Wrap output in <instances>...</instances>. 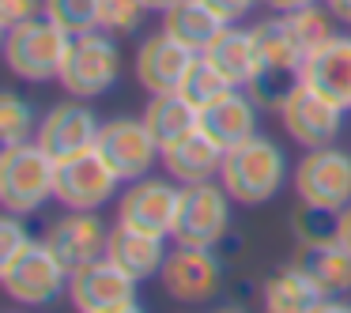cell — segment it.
I'll return each mask as SVG.
<instances>
[{"instance_id":"cell-33","label":"cell","mask_w":351,"mask_h":313,"mask_svg":"<svg viewBox=\"0 0 351 313\" xmlns=\"http://www.w3.org/2000/svg\"><path fill=\"white\" fill-rule=\"evenodd\" d=\"M38 16H46V0H0V27L4 31L23 27Z\"/></svg>"},{"instance_id":"cell-4","label":"cell","mask_w":351,"mask_h":313,"mask_svg":"<svg viewBox=\"0 0 351 313\" xmlns=\"http://www.w3.org/2000/svg\"><path fill=\"white\" fill-rule=\"evenodd\" d=\"M117 79H121V46H117L114 34H106V31L76 34L69 57H64L61 79H57L64 87V95L95 102L114 91Z\"/></svg>"},{"instance_id":"cell-28","label":"cell","mask_w":351,"mask_h":313,"mask_svg":"<svg viewBox=\"0 0 351 313\" xmlns=\"http://www.w3.org/2000/svg\"><path fill=\"white\" fill-rule=\"evenodd\" d=\"M46 19L57 23L64 34H87L99 31L102 19V0H46Z\"/></svg>"},{"instance_id":"cell-3","label":"cell","mask_w":351,"mask_h":313,"mask_svg":"<svg viewBox=\"0 0 351 313\" xmlns=\"http://www.w3.org/2000/svg\"><path fill=\"white\" fill-rule=\"evenodd\" d=\"M69 49H72V34H64L61 27L49 23L46 16L4 31V61H8L12 76L27 79V84L61 79Z\"/></svg>"},{"instance_id":"cell-35","label":"cell","mask_w":351,"mask_h":313,"mask_svg":"<svg viewBox=\"0 0 351 313\" xmlns=\"http://www.w3.org/2000/svg\"><path fill=\"white\" fill-rule=\"evenodd\" d=\"M265 8H272L276 16H291L298 8H310V4H321V0H261Z\"/></svg>"},{"instance_id":"cell-18","label":"cell","mask_w":351,"mask_h":313,"mask_svg":"<svg viewBox=\"0 0 351 313\" xmlns=\"http://www.w3.org/2000/svg\"><path fill=\"white\" fill-rule=\"evenodd\" d=\"M223 155L227 151L208 132H193V136L162 147V166L178 185H204V181H219Z\"/></svg>"},{"instance_id":"cell-7","label":"cell","mask_w":351,"mask_h":313,"mask_svg":"<svg viewBox=\"0 0 351 313\" xmlns=\"http://www.w3.org/2000/svg\"><path fill=\"white\" fill-rule=\"evenodd\" d=\"M230 192L223 181L204 185H182V208H178L174 245H193V249H215L230 230Z\"/></svg>"},{"instance_id":"cell-19","label":"cell","mask_w":351,"mask_h":313,"mask_svg":"<svg viewBox=\"0 0 351 313\" xmlns=\"http://www.w3.org/2000/svg\"><path fill=\"white\" fill-rule=\"evenodd\" d=\"M106 260L117 264L121 272H129L132 279H152L167 264V238H155V234H144V230L117 223V227H110Z\"/></svg>"},{"instance_id":"cell-37","label":"cell","mask_w":351,"mask_h":313,"mask_svg":"<svg viewBox=\"0 0 351 313\" xmlns=\"http://www.w3.org/2000/svg\"><path fill=\"white\" fill-rule=\"evenodd\" d=\"M325 8L336 16V23H348L351 27V0H325Z\"/></svg>"},{"instance_id":"cell-27","label":"cell","mask_w":351,"mask_h":313,"mask_svg":"<svg viewBox=\"0 0 351 313\" xmlns=\"http://www.w3.org/2000/svg\"><path fill=\"white\" fill-rule=\"evenodd\" d=\"M287 23H291V31H295L298 46H302L306 61H310L317 49H325L328 42L336 38V16L325 8V0H321V4H310V8L291 12Z\"/></svg>"},{"instance_id":"cell-10","label":"cell","mask_w":351,"mask_h":313,"mask_svg":"<svg viewBox=\"0 0 351 313\" xmlns=\"http://www.w3.org/2000/svg\"><path fill=\"white\" fill-rule=\"evenodd\" d=\"M121 185L125 181L99 151H84L57 162V204L69 212H99L117 197Z\"/></svg>"},{"instance_id":"cell-36","label":"cell","mask_w":351,"mask_h":313,"mask_svg":"<svg viewBox=\"0 0 351 313\" xmlns=\"http://www.w3.org/2000/svg\"><path fill=\"white\" fill-rule=\"evenodd\" d=\"M336 242H340L343 249L351 253V204L343 208L340 215H336Z\"/></svg>"},{"instance_id":"cell-11","label":"cell","mask_w":351,"mask_h":313,"mask_svg":"<svg viewBox=\"0 0 351 313\" xmlns=\"http://www.w3.org/2000/svg\"><path fill=\"white\" fill-rule=\"evenodd\" d=\"M343 114H348V110L336 106L332 99H325V95L313 91L302 79V84L291 91V99L283 102L280 121L298 147L313 151V147H332L336 144V136L343 132Z\"/></svg>"},{"instance_id":"cell-9","label":"cell","mask_w":351,"mask_h":313,"mask_svg":"<svg viewBox=\"0 0 351 313\" xmlns=\"http://www.w3.org/2000/svg\"><path fill=\"white\" fill-rule=\"evenodd\" d=\"M178 208H182V185L174 177H140L129 181V189L117 200V223L132 230H144L155 238H174L178 227Z\"/></svg>"},{"instance_id":"cell-24","label":"cell","mask_w":351,"mask_h":313,"mask_svg":"<svg viewBox=\"0 0 351 313\" xmlns=\"http://www.w3.org/2000/svg\"><path fill=\"white\" fill-rule=\"evenodd\" d=\"M321 298V287L291 260L261 287V313H313Z\"/></svg>"},{"instance_id":"cell-20","label":"cell","mask_w":351,"mask_h":313,"mask_svg":"<svg viewBox=\"0 0 351 313\" xmlns=\"http://www.w3.org/2000/svg\"><path fill=\"white\" fill-rule=\"evenodd\" d=\"M295 264L321 287L325 298H343L351 290V253L336 238L325 242H298Z\"/></svg>"},{"instance_id":"cell-15","label":"cell","mask_w":351,"mask_h":313,"mask_svg":"<svg viewBox=\"0 0 351 313\" xmlns=\"http://www.w3.org/2000/svg\"><path fill=\"white\" fill-rule=\"evenodd\" d=\"M197 57L200 53L182 46L174 34L159 31L140 42L132 68H136V79L147 95H167V91H182V84L189 76V68L197 64Z\"/></svg>"},{"instance_id":"cell-40","label":"cell","mask_w":351,"mask_h":313,"mask_svg":"<svg viewBox=\"0 0 351 313\" xmlns=\"http://www.w3.org/2000/svg\"><path fill=\"white\" fill-rule=\"evenodd\" d=\"M110 313H144V305L132 302V305H121V310H110Z\"/></svg>"},{"instance_id":"cell-6","label":"cell","mask_w":351,"mask_h":313,"mask_svg":"<svg viewBox=\"0 0 351 313\" xmlns=\"http://www.w3.org/2000/svg\"><path fill=\"white\" fill-rule=\"evenodd\" d=\"M69 279L72 272L46 242H31L16 260L0 264V283L19 305H53L61 295H69Z\"/></svg>"},{"instance_id":"cell-13","label":"cell","mask_w":351,"mask_h":313,"mask_svg":"<svg viewBox=\"0 0 351 313\" xmlns=\"http://www.w3.org/2000/svg\"><path fill=\"white\" fill-rule=\"evenodd\" d=\"M159 279H162V290L174 302L204 305L212 298H219V290H223V264L212 249L178 245L174 253H167V264H162Z\"/></svg>"},{"instance_id":"cell-34","label":"cell","mask_w":351,"mask_h":313,"mask_svg":"<svg viewBox=\"0 0 351 313\" xmlns=\"http://www.w3.org/2000/svg\"><path fill=\"white\" fill-rule=\"evenodd\" d=\"M204 4L223 19V23H242V19L257 8L261 0H204Z\"/></svg>"},{"instance_id":"cell-5","label":"cell","mask_w":351,"mask_h":313,"mask_svg":"<svg viewBox=\"0 0 351 313\" xmlns=\"http://www.w3.org/2000/svg\"><path fill=\"white\" fill-rule=\"evenodd\" d=\"M295 197L302 208L340 215L351 204V155L340 147H313L295 166Z\"/></svg>"},{"instance_id":"cell-8","label":"cell","mask_w":351,"mask_h":313,"mask_svg":"<svg viewBox=\"0 0 351 313\" xmlns=\"http://www.w3.org/2000/svg\"><path fill=\"white\" fill-rule=\"evenodd\" d=\"M95 151L114 166V174L125 185L147 177L155 170V162H162V144L152 136L144 117H110V121H102Z\"/></svg>"},{"instance_id":"cell-30","label":"cell","mask_w":351,"mask_h":313,"mask_svg":"<svg viewBox=\"0 0 351 313\" xmlns=\"http://www.w3.org/2000/svg\"><path fill=\"white\" fill-rule=\"evenodd\" d=\"M31 132H38L34 106L27 99H19L16 91H4V99H0V140H4V147L27 144Z\"/></svg>"},{"instance_id":"cell-17","label":"cell","mask_w":351,"mask_h":313,"mask_svg":"<svg viewBox=\"0 0 351 313\" xmlns=\"http://www.w3.org/2000/svg\"><path fill=\"white\" fill-rule=\"evenodd\" d=\"M257 114L261 106L253 102V95L245 87H234L219 102L200 110V132H208L227 151V147H238L250 136H257Z\"/></svg>"},{"instance_id":"cell-23","label":"cell","mask_w":351,"mask_h":313,"mask_svg":"<svg viewBox=\"0 0 351 313\" xmlns=\"http://www.w3.org/2000/svg\"><path fill=\"white\" fill-rule=\"evenodd\" d=\"M140 117L147 121L152 136L159 140L162 147H170V144H178V140L200 132V106H197V102H189L182 91L152 95Z\"/></svg>"},{"instance_id":"cell-31","label":"cell","mask_w":351,"mask_h":313,"mask_svg":"<svg viewBox=\"0 0 351 313\" xmlns=\"http://www.w3.org/2000/svg\"><path fill=\"white\" fill-rule=\"evenodd\" d=\"M147 19V4L144 0H102V19H99V31L106 34H136Z\"/></svg>"},{"instance_id":"cell-2","label":"cell","mask_w":351,"mask_h":313,"mask_svg":"<svg viewBox=\"0 0 351 313\" xmlns=\"http://www.w3.org/2000/svg\"><path fill=\"white\" fill-rule=\"evenodd\" d=\"M57 200V159L38 144L4 147L0 155V204L12 215H34Z\"/></svg>"},{"instance_id":"cell-16","label":"cell","mask_w":351,"mask_h":313,"mask_svg":"<svg viewBox=\"0 0 351 313\" xmlns=\"http://www.w3.org/2000/svg\"><path fill=\"white\" fill-rule=\"evenodd\" d=\"M136 283L140 279H132L129 272H121L117 264H110L102 257L95 264L80 268V272H72L69 298L80 313H110L136 302Z\"/></svg>"},{"instance_id":"cell-25","label":"cell","mask_w":351,"mask_h":313,"mask_svg":"<svg viewBox=\"0 0 351 313\" xmlns=\"http://www.w3.org/2000/svg\"><path fill=\"white\" fill-rule=\"evenodd\" d=\"M230 23H223L212 8H208L204 0H182L174 4L170 12H162V31L174 34L182 46H189L193 53H204Z\"/></svg>"},{"instance_id":"cell-32","label":"cell","mask_w":351,"mask_h":313,"mask_svg":"<svg viewBox=\"0 0 351 313\" xmlns=\"http://www.w3.org/2000/svg\"><path fill=\"white\" fill-rule=\"evenodd\" d=\"M31 242H34V238H31V230L23 227V215H12L8 212L4 219H0V264L16 260Z\"/></svg>"},{"instance_id":"cell-38","label":"cell","mask_w":351,"mask_h":313,"mask_svg":"<svg viewBox=\"0 0 351 313\" xmlns=\"http://www.w3.org/2000/svg\"><path fill=\"white\" fill-rule=\"evenodd\" d=\"M313 313H351V305L343 302V298H321V302L313 305Z\"/></svg>"},{"instance_id":"cell-22","label":"cell","mask_w":351,"mask_h":313,"mask_svg":"<svg viewBox=\"0 0 351 313\" xmlns=\"http://www.w3.org/2000/svg\"><path fill=\"white\" fill-rule=\"evenodd\" d=\"M204 57L230 79L234 87H250V79L257 76L261 68V46H257V34L253 27H238L230 23L212 46L204 49Z\"/></svg>"},{"instance_id":"cell-14","label":"cell","mask_w":351,"mask_h":313,"mask_svg":"<svg viewBox=\"0 0 351 313\" xmlns=\"http://www.w3.org/2000/svg\"><path fill=\"white\" fill-rule=\"evenodd\" d=\"M42 242L61 257V264L69 268V272H80V268H87V264L106 257L110 227L95 212H69V215H57V219L49 223Z\"/></svg>"},{"instance_id":"cell-26","label":"cell","mask_w":351,"mask_h":313,"mask_svg":"<svg viewBox=\"0 0 351 313\" xmlns=\"http://www.w3.org/2000/svg\"><path fill=\"white\" fill-rule=\"evenodd\" d=\"M253 34H257L261 46V68H276V72H295V76L306 79V53L298 46L295 31H291L287 16H268L261 23H253Z\"/></svg>"},{"instance_id":"cell-12","label":"cell","mask_w":351,"mask_h":313,"mask_svg":"<svg viewBox=\"0 0 351 313\" xmlns=\"http://www.w3.org/2000/svg\"><path fill=\"white\" fill-rule=\"evenodd\" d=\"M99 132H102V121H99L91 102L64 99V102H57V106L46 110V117L38 121L34 140H38L57 162H64V159H72V155L95 151Z\"/></svg>"},{"instance_id":"cell-21","label":"cell","mask_w":351,"mask_h":313,"mask_svg":"<svg viewBox=\"0 0 351 313\" xmlns=\"http://www.w3.org/2000/svg\"><path fill=\"white\" fill-rule=\"evenodd\" d=\"M306 84L332 99L336 106L351 110V34H336L325 49L306 61Z\"/></svg>"},{"instance_id":"cell-1","label":"cell","mask_w":351,"mask_h":313,"mask_svg":"<svg viewBox=\"0 0 351 313\" xmlns=\"http://www.w3.org/2000/svg\"><path fill=\"white\" fill-rule=\"evenodd\" d=\"M223 189L230 192V200L242 208H261L268 200L280 197L283 181H287V155L276 140L268 136H250L245 144L227 147L219 170Z\"/></svg>"},{"instance_id":"cell-39","label":"cell","mask_w":351,"mask_h":313,"mask_svg":"<svg viewBox=\"0 0 351 313\" xmlns=\"http://www.w3.org/2000/svg\"><path fill=\"white\" fill-rule=\"evenodd\" d=\"M147 4V12H170L174 4H182V0H144Z\"/></svg>"},{"instance_id":"cell-29","label":"cell","mask_w":351,"mask_h":313,"mask_svg":"<svg viewBox=\"0 0 351 313\" xmlns=\"http://www.w3.org/2000/svg\"><path fill=\"white\" fill-rule=\"evenodd\" d=\"M227 91H234V84H230V79L223 76V72L215 68L204 53H200L197 64L189 68V76H185V84H182V95L204 110V106H212V102H219Z\"/></svg>"},{"instance_id":"cell-41","label":"cell","mask_w":351,"mask_h":313,"mask_svg":"<svg viewBox=\"0 0 351 313\" xmlns=\"http://www.w3.org/2000/svg\"><path fill=\"white\" fill-rule=\"evenodd\" d=\"M215 313H245L242 305H223V310H215Z\"/></svg>"}]
</instances>
